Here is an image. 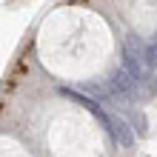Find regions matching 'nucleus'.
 I'll use <instances>...</instances> for the list:
<instances>
[{"instance_id":"f257e3e1","label":"nucleus","mask_w":157,"mask_h":157,"mask_svg":"<svg viewBox=\"0 0 157 157\" xmlns=\"http://www.w3.org/2000/svg\"><path fill=\"white\" fill-rule=\"evenodd\" d=\"M32 63L60 86L89 89L120 69V34L106 12L86 0H60L32 32Z\"/></svg>"},{"instance_id":"f03ea898","label":"nucleus","mask_w":157,"mask_h":157,"mask_svg":"<svg viewBox=\"0 0 157 157\" xmlns=\"http://www.w3.org/2000/svg\"><path fill=\"white\" fill-rule=\"evenodd\" d=\"M6 117L40 157H106V128L89 106L32 63V80L6 83Z\"/></svg>"},{"instance_id":"7ed1b4c3","label":"nucleus","mask_w":157,"mask_h":157,"mask_svg":"<svg viewBox=\"0 0 157 157\" xmlns=\"http://www.w3.org/2000/svg\"><path fill=\"white\" fill-rule=\"evenodd\" d=\"M0 157H40L17 132L0 126Z\"/></svg>"}]
</instances>
